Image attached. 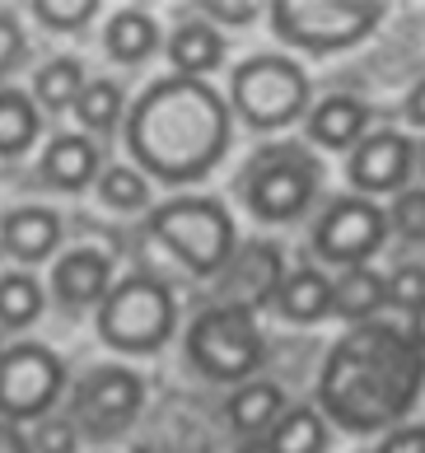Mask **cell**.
Returning a JSON list of instances; mask_svg holds the SVG:
<instances>
[{
  "instance_id": "10",
  "label": "cell",
  "mask_w": 425,
  "mask_h": 453,
  "mask_svg": "<svg viewBox=\"0 0 425 453\" xmlns=\"http://www.w3.org/2000/svg\"><path fill=\"white\" fill-rule=\"evenodd\" d=\"M313 188H318V164L285 150V155H267L252 164L243 196L258 220H290L313 201Z\"/></svg>"
},
{
  "instance_id": "25",
  "label": "cell",
  "mask_w": 425,
  "mask_h": 453,
  "mask_svg": "<svg viewBox=\"0 0 425 453\" xmlns=\"http://www.w3.org/2000/svg\"><path fill=\"white\" fill-rule=\"evenodd\" d=\"M84 89V71H80V61L75 57H57V61H47L38 80H33V94H38V104L42 108H71L75 98Z\"/></svg>"
},
{
  "instance_id": "11",
  "label": "cell",
  "mask_w": 425,
  "mask_h": 453,
  "mask_svg": "<svg viewBox=\"0 0 425 453\" xmlns=\"http://www.w3.org/2000/svg\"><path fill=\"white\" fill-rule=\"evenodd\" d=\"M383 211L365 196H346L318 220L313 234V248L322 262H336V266H365V257H374L383 248Z\"/></svg>"
},
{
  "instance_id": "40",
  "label": "cell",
  "mask_w": 425,
  "mask_h": 453,
  "mask_svg": "<svg viewBox=\"0 0 425 453\" xmlns=\"http://www.w3.org/2000/svg\"><path fill=\"white\" fill-rule=\"evenodd\" d=\"M421 169H425V150H421Z\"/></svg>"
},
{
  "instance_id": "4",
  "label": "cell",
  "mask_w": 425,
  "mask_h": 453,
  "mask_svg": "<svg viewBox=\"0 0 425 453\" xmlns=\"http://www.w3.org/2000/svg\"><path fill=\"white\" fill-rule=\"evenodd\" d=\"M178 309L168 285L150 280V276H127L117 280L108 299L98 304V337L112 350H127V356H145V350H159L174 337Z\"/></svg>"
},
{
  "instance_id": "38",
  "label": "cell",
  "mask_w": 425,
  "mask_h": 453,
  "mask_svg": "<svg viewBox=\"0 0 425 453\" xmlns=\"http://www.w3.org/2000/svg\"><path fill=\"white\" fill-rule=\"evenodd\" d=\"M412 346H416L421 356H425V304L412 313Z\"/></svg>"
},
{
  "instance_id": "8",
  "label": "cell",
  "mask_w": 425,
  "mask_h": 453,
  "mask_svg": "<svg viewBox=\"0 0 425 453\" xmlns=\"http://www.w3.org/2000/svg\"><path fill=\"white\" fill-rule=\"evenodd\" d=\"M66 365L57 350H47L38 342H19L0 356V416L14 421H42L52 411V402L61 397Z\"/></svg>"
},
{
  "instance_id": "32",
  "label": "cell",
  "mask_w": 425,
  "mask_h": 453,
  "mask_svg": "<svg viewBox=\"0 0 425 453\" xmlns=\"http://www.w3.org/2000/svg\"><path fill=\"white\" fill-rule=\"evenodd\" d=\"M393 225L402 229V239H412V243L425 239V192H421V188L398 192V201H393Z\"/></svg>"
},
{
  "instance_id": "13",
  "label": "cell",
  "mask_w": 425,
  "mask_h": 453,
  "mask_svg": "<svg viewBox=\"0 0 425 453\" xmlns=\"http://www.w3.org/2000/svg\"><path fill=\"white\" fill-rule=\"evenodd\" d=\"M52 285H57V299L66 309L104 304L108 290H112V257L98 253V248H75V253H66L57 262Z\"/></svg>"
},
{
  "instance_id": "12",
  "label": "cell",
  "mask_w": 425,
  "mask_h": 453,
  "mask_svg": "<svg viewBox=\"0 0 425 453\" xmlns=\"http://www.w3.org/2000/svg\"><path fill=\"white\" fill-rule=\"evenodd\" d=\"M416 150L402 131H374L351 155V182L360 192H402V182L412 178Z\"/></svg>"
},
{
  "instance_id": "34",
  "label": "cell",
  "mask_w": 425,
  "mask_h": 453,
  "mask_svg": "<svg viewBox=\"0 0 425 453\" xmlns=\"http://www.w3.org/2000/svg\"><path fill=\"white\" fill-rule=\"evenodd\" d=\"M201 10L215 14V19H225V24H248L262 14V5H252V0H243V5H234V0H211V5H201Z\"/></svg>"
},
{
  "instance_id": "15",
  "label": "cell",
  "mask_w": 425,
  "mask_h": 453,
  "mask_svg": "<svg viewBox=\"0 0 425 453\" xmlns=\"http://www.w3.org/2000/svg\"><path fill=\"white\" fill-rule=\"evenodd\" d=\"M61 243V220L42 206H19L0 220V248L19 262H42Z\"/></svg>"
},
{
  "instance_id": "19",
  "label": "cell",
  "mask_w": 425,
  "mask_h": 453,
  "mask_svg": "<svg viewBox=\"0 0 425 453\" xmlns=\"http://www.w3.org/2000/svg\"><path fill=\"white\" fill-rule=\"evenodd\" d=\"M168 57H174L178 65V75L187 80H201V75H211L220 61H225V42H220V33L211 24H182L174 38H168Z\"/></svg>"
},
{
  "instance_id": "2",
  "label": "cell",
  "mask_w": 425,
  "mask_h": 453,
  "mask_svg": "<svg viewBox=\"0 0 425 453\" xmlns=\"http://www.w3.org/2000/svg\"><path fill=\"white\" fill-rule=\"evenodd\" d=\"M127 145L135 164L164 182L206 178L229 150V104L206 80H155L131 108Z\"/></svg>"
},
{
  "instance_id": "39",
  "label": "cell",
  "mask_w": 425,
  "mask_h": 453,
  "mask_svg": "<svg viewBox=\"0 0 425 453\" xmlns=\"http://www.w3.org/2000/svg\"><path fill=\"white\" fill-rule=\"evenodd\" d=\"M248 453H267V444H252V449H248Z\"/></svg>"
},
{
  "instance_id": "23",
  "label": "cell",
  "mask_w": 425,
  "mask_h": 453,
  "mask_svg": "<svg viewBox=\"0 0 425 453\" xmlns=\"http://www.w3.org/2000/svg\"><path fill=\"white\" fill-rule=\"evenodd\" d=\"M38 136V108L19 89H0V159L24 155Z\"/></svg>"
},
{
  "instance_id": "31",
  "label": "cell",
  "mask_w": 425,
  "mask_h": 453,
  "mask_svg": "<svg viewBox=\"0 0 425 453\" xmlns=\"http://www.w3.org/2000/svg\"><path fill=\"white\" fill-rule=\"evenodd\" d=\"M28 449H38V453H75L80 449V430L66 421V416H42L38 430H33V440Z\"/></svg>"
},
{
  "instance_id": "7",
  "label": "cell",
  "mask_w": 425,
  "mask_h": 453,
  "mask_svg": "<svg viewBox=\"0 0 425 453\" xmlns=\"http://www.w3.org/2000/svg\"><path fill=\"white\" fill-rule=\"evenodd\" d=\"M229 94H234V108L258 131L290 127L309 104V75L290 57H252L234 71Z\"/></svg>"
},
{
  "instance_id": "36",
  "label": "cell",
  "mask_w": 425,
  "mask_h": 453,
  "mask_svg": "<svg viewBox=\"0 0 425 453\" xmlns=\"http://www.w3.org/2000/svg\"><path fill=\"white\" fill-rule=\"evenodd\" d=\"M0 453H33V449H28V440H24V434L14 430L10 421H0Z\"/></svg>"
},
{
  "instance_id": "24",
  "label": "cell",
  "mask_w": 425,
  "mask_h": 453,
  "mask_svg": "<svg viewBox=\"0 0 425 453\" xmlns=\"http://www.w3.org/2000/svg\"><path fill=\"white\" fill-rule=\"evenodd\" d=\"M322 444H328V430H322L318 411L309 407L285 411L267 434V453H322Z\"/></svg>"
},
{
  "instance_id": "6",
  "label": "cell",
  "mask_w": 425,
  "mask_h": 453,
  "mask_svg": "<svg viewBox=\"0 0 425 453\" xmlns=\"http://www.w3.org/2000/svg\"><path fill=\"white\" fill-rule=\"evenodd\" d=\"M187 356H192V365L215 383L248 379L267 356L258 318H252L248 309H234V304L206 309L192 327H187Z\"/></svg>"
},
{
  "instance_id": "17",
  "label": "cell",
  "mask_w": 425,
  "mask_h": 453,
  "mask_svg": "<svg viewBox=\"0 0 425 453\" xmlns=\"http://www.w3.org/2000/svg\"><path fill=\"white\" fill-rule=\"evenodd\" d=\"M94 169H98V155L84 136H57L52 145L42 150V178L61 192H80L94 182Z\"/></svg>"
},
{
  "instance_id": "3",
  "label": "cell",
  "mask_w": 425,
  "mask_h": 453,
  "mask_svg": "<svg viewBox=\"0 0 425 453\" xmlns=\"http://www.w3.org/2000/svg\"><path fill=\"white\" fill-rule=\"evenodd\" d=\"M150 229H155V239L197 276L225 272L229 257H234V220L211 196L164 201V206H155V215H150Z\"/></svg>"
},
{
  "instance_id": "33",
  "label": "cell",
  "mask_w": 425,
  "mask_h": 453,
  "mask_svg": "<svg viewBox=\"0 0 425 453\" xmlns=\"http://www.w3.org/2000/svg\"><path fill=\"white\" fill-rule=\"evenodd\" d=\"M24 61V28L0 10V75H10Z\"/></svg>"
},
{
  "instance_id": "30",
  "label": "cell",
  "mask_w": 425,
  "mask_h": 453,
  "mask_svg": "<svg viewBox=\"0 0 425 453\" xmlns=\"http://www.w3.org/2000/svg\"><path fill=\"white\" fill-rule=\"evenodd\" d=\"M33 14L52 28H84L98 14V0H33Z\"/></svg>"
},
{
  "instance_id": "26",
  "label": "cell",
  "mask_w": 425,
  "mask_h": 453,
  "mask_svg": "<svg viewBox=\"0 0 425 453\" xmlns=\"http://www.w3.org/2000/svg\"><path fill=\"white\" fill-rule=\"evenodd\" d=\"M42 313V290L28 272L0 276V327H28Z\"/></svg>"
},
{
  "instance_id": "1",
  "label": "cell",
  "mask_w": 425,
  "mask_h": 453,
  "mask_svg": "<svg viewBox=\"0 0 425 453\" xmlns=\"http://www.w3.org/2000/svg\"><path fill=\"white\" fill-rule=\"evenodd\" d=\"M425 356L388 323H360L328 350L318 402L342 430L369 434L402 421L421 397Z\"/></svg>"
},
{
  "instance_id": "29",
  "label": "cell",
  "mask_w": 425,
  "mask_h": 453,
  "mask_svg": "<svg viewBox=\"0 0 425 453\" xmlns=\"http://www.w3.org/2000/svg\"><path fill=\"white\" fill-rule=\"evenodd\" d=\"M383 290H388V304L416 313V309L425 304V266H421V262H402L398 272L383 280Z\"/></svg>"
},
{
  "instance_id": "37",
  "label": "cell",
  "mask_w": 425,
  "mask_h": 453,
  "mask_svg": "<svg viewBox=\"0 0 425 453\" xmlns=\"http://www.w3.org/2000/svg\"><path fill=\"white\" fill-rule=\"evenodd\" d=\"M406 112H412V122H416V127H425V80L412 89V98H406Z\"/></svg>"
},
{
  "instance_id": "18",
  "label": "cell",
  "mask_w": 425,
  "mask_h": 453,
  "mask_svg": "<svg viewBox=\"0 0 425 453\" xmlns=\"http://www.w3.org/2000/svg\"><path fill=\"white\" fill-rule=\"evenodd\" d=\"M388 304V290H383V276L374 266H346V276L332 285V313L336 318H351L355 327L374 318Z\"/></svg>"
},
{
  "instance_id": "20",
  "label": "cell",
  "mask_w": 425,
  "mask_h": 453,
  "mask_svg": "<svg viewBox=\"0 0 425 453\" xmlns=\"http://www.w3.org/2000/svg\"><path fill=\"white\" fill-rule=\"evenodd\" d=\"M225 416L239 434H262L285 416V397H281L276 383H243V388L229 397Z\"/></svg>"
},
{
  "instance_id": "27",
  "label": "cell",
  "mask_w": 425,
  "mask_h": 453,
  "mask_svg": "<svg viewBox=\"0 0 425 453\" xmlns=\"http://www.w3.org/2000/svg\"><path fill=\"white\" fill-rule=\"evenodd\" d=\"M75 117L89 131H108L117 117H122V89L108 85V80H94V85H84L80 98H75Z\"/></svg>"
},
{
  "instance_id": "21",
  "label": "cell",
  "mask_w": 425,
  "mask_h": 453,
  "mask_svg": "<svg viewBox=\"0 0 425 453\" xmlns=\"http://www.w3.org/2000/svg\"><path fill=\"white\" fill-rule=\"evenodd\" d=\"M365 122H369V112H365L360 98L336 94V98H328V104L309 117V136H313L318 145H328V150H342V145H351V141H360Z\"/></svg>"
},
{
  "instance_id": "28",
  "label": "cell",
  "mask_w": 425,
  "mask_h": 453,
  "mask_svg": "<svg viewBox=\"0 0 425 453\" xmlns=\"http://www.w3.org/2000/svg\"><path fill=\"white\" fill-rule=\"evenodd\" d=\"M98 196H104L112 211H145L150 182L135 173V169H122V164H112V169H104V178H98Z\"/></svg>"
},
{
  "instance_id": "5",
  "label": "cell",
  "mask_w": 425,
  "mask_h": 453,
  "mask_svg": "<svg viewBox=\"0 0 425 453\" xmlns=\"http://www.w3.org/2000/svg\"><path fill=\"white\" fill-rule=\"evenodd\" d=\"M383 19V5L374 0H276L271 5V28L281 42L304 47V52H336L369 38Z\"/></svg>"
},
{
  "instance_id": "22",
  "label": "cell",
  "mask_w": 425,
  "mask_h": 453,
  "mask_svg": "<svg viewBox=\"0 0 425 453\" xmlns=\"http://www.w3.org/2000/svg\"><path fill=\"white\" fill-rule=\"evenodd\" d=\"M104 42H108V57L135 65V61H145L150 52H155L159 28H155V19H150L145 10H117L112 19H108Z\"/></svg>"
},
{
  "instance_id": "35",
  "label": "cell",
  "mask_w": 425,
  "mask_h": 453,
  "mask_svg": "<svg viewBox=\"0 0 425 453\" xmlns=\"http://www.w3.org/2000/svg\"><path fill=\"white\" fill-rule=\"evenodd\" d=\"M379 453H425V426L393 430V434H388V440L379 444Z\"/></svg>"
},
{
  "instance_id": "9",
  "label": "cell",
  "mask_w": 425,
  "mask_h": 453,
  "mask_svg": "<svg viewBox=\"0 0 425 453\" xmlns=\"http://www.w3.org/2000/svg\"><path fill=\"white\" fill-rule=\"evenodd\" d=\"M141 393H145V383L131 374V369H94V374H84L75 383V393H71V421L75 430L84 434H94V440H108V434H122L131 421H135V411H141Z\"/></svg>"
},
{
  "instance_id": "16",
  "label": "cell",
  "mask_w": 425,
  "mask_h": 453,
  "mask_svg": "<svg viewBox=\"0 0 425 453\" xmlns=\"http://www.w3.org/2000/svg\"><path fill=\"white\" fill-rule=\"evenodd\" d=\"M276 304L290 323H322L332 313V280L318 272V266H299L295 276L281 280Z\"/></svg>"
},
{
  "instance_id": "14",
  "label": "cell",
  "mask_w": 425,
  "mask_h": 453,
  "mask_svg": "<svg viewBox=\"0 0 425 453\" xmlns=\"http://www.w3.org/2000/svg\"><path fill=\"white\" fill-rule=\"evenodd\" d=\"M229 304L234 309H262L271 295L281 290V253L271 243H248L239 257L229 262Z\"/></svg>"
}]
</instances>
